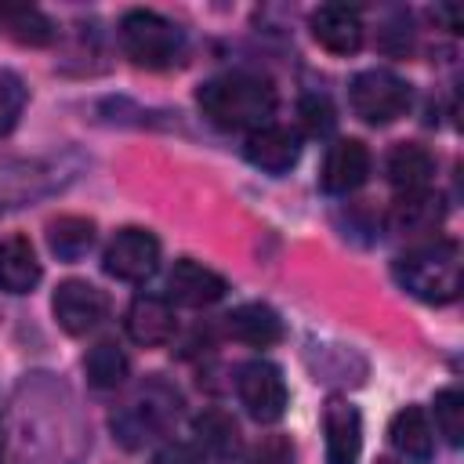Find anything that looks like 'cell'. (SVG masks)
I'll return each instance as SVG.
<instances>
[{
  "label": "cell",
  "mask_w": 464,
  "mask_h": 464,
  "mask_svg": "<svg viewBox=\"0 0 464 464\" xmlns=\"http://www.w3.org/2000/svg\"><path fill=\"white\" fill-rule=\"evenodd\" d=\"M439 14H442V18H446V25H450V29H453V33H457V29H460V11H457V7H439Z\"/></svg>",
  "instance_id": "f1b7e54d"
},
{
  "label": "cell",
  "mask_w": 464,
  "mask_h": 464,
  "mask_svg": "<svg viewBox=\"0 0 464 464\" xmlns=\"http://www.w3.org/2000/svg\"><path fill=\"white\" fill-rule=\"evenodd\" d=\"M0 22H4V29L18 40V44H25V47H44V44H51V36H54V25L47 22V14L44 11H36V7H14V4H0Z\"/></svg>",
  "instance_id": "7402d4cb"
},
{
  "label": "cell",
  "mask_w": 464,
  "mask_h": 464,
  "mask_svg": "<svg viewBox=\"0 0 464 464\" xmlns=\"http://www.w3.org/2000/svg\"><path fill=\"white\" fill-rule=\"evenodd\" d=\"M47 243L58 261H80L94 246V221L80 214H62L47 225Z\"/></svg>",
  "instance_id": "44dd1931"
},
{
  "label": "cell",
  "mask_w": 464,
  "mask_h": 464,
  "mask_svg": "<svg viewBox=\"0 0 464 464\" xmlns=\"http://www.w3.org/2000/svg\"><path fill=\"white\" fill-rule=\"evenodd\" d=\"M297 116H301V127L312 138H326L334 130V123H337V112H334L326 94H304L301 105H297Z\"/></svg>",
  "instance_id": "d4e9b609"
},
{
  "label": "cell",
  "mask_w": 464,
  "mask_h": 464,
  "mask_svg": "<svg viewBox=\"0 0 464 464\" xmlns=\"http://www.w3.org/2000/svg\"><path fill=\"white\" fill-rule=\"evenodd\" d=\"M352 112L373 127L395 123L410 109V83L388 69H362L348 87Z\"/></svg>",
  "instance_id": "5b68a950"
},
{
  "label": "cell",
  "mask_w": 464,
  "mask_h": 464,
  "mask_svg": "<svg viewBox=\"0 0 464 464\" xmlns=\"http://www.w3.org/2000/svg\"><path fill=\"white\" fill-rule=\"evenodd\" d=\"M51 308H54L58 326H62L65 334L80 337V334L94 330V326L105 319L109 301H105V294H102L94 283H87V279H65V283H58Z\"/></svg>",
  "instance_id": "ba28073f"
},
{
  "label": "cell",
  "mask_w": 464,
  "mask_h": 464,
  "mask_svg": "<svg viewBox=\"0 0 464 464\" xmlns=\"http://www.w3.org/2000/svg\"><path fill=\"white\" fill-rule=\"evenodd\" d=\"M236 392H239V402L246 406V413L257 424H276L286 413V402H290L283 370L268 359H254V362L239 366Z\"/></svg>",
  "instance_id": "8992f818"
},
{
  "label": "cell",
  "mask_w": 464,
  "mask_h": 464,
  "mask_svg": "<svg viewBox=\"0 0 464 464\" xmlns=\"http://www.w3.org/2000/svg\"><path fill=\"white\" fill-rule=\"evenodd\" d=\"M243 156L257 170H265V174H286L301 160V141H297V134L290 127L265 123V127H257V130L246 134Z\"/></svg>",
  "instance_id": "7c38bea8"
},
{
  "label": "cell",
  "mask_w": 464,
  "mask_h": 464,
  "mask_svg": "<svg viewBox=\"0 0 464 464\" xmlns=\"http://www.w3.org/2000/svg\"><path fill=\"white\" fill-rule=\"evenodd\" d=\"M120 44H123V54L141 65V69H167L181 58V47H185V33L156 14V11H127L120 18Z\"/></svg>",
  "instance_id": "3957f363"
},
{
  "label": "cell",
  "mask_w": 464,
  "mask_h": 464,
  "mask_svg": "<svg viewBox=\"0 0 464 464\" xmlns=\"http://www.w3.org/2000/svg\"><path fill=\"white\" fill-rule=\"evenodd\" d=\"M442 218H446V203H442L439 192H413V196H399V199L392 203L388 225H392V232L417 236V232L439 228Z\"/></svg>",
  "instance_id": "e0dca14e"
},
{
  "label": "cell",
  "mask_w": 464,
  "mask_h": 464,
  "mask_svg": "<svg viewBox=\"0 0 464 464\" xmlns=\"http://www.w3.org/2000/svg\"><path fill=\"white\" fill-rule=\"evenodd\" d=\"M250 464H294V450H290V442L283 435H268L265 442L254 446Z\"/></svg>",
  "instance_id": "4316f807"
},
{
  "label": "cell",
  "mask_w": 464,
  "mask_h": 464,
  "mask_svg": "<svg viewBox=\"0 0 464 464\" xmlns=\"http://www.w3.org/2000/svg\"><path fill=\"white\" fill-rule=\"evenodd\" d=\"M225 326L236 341L250 344V348H268L283 337V319L272 304H261V301H250V304H239L225 315Z\"/></svg>",
  "instance_id": "2e32d148"
},
{
  "label": "cell",
  "mask_w": 464,
  "mask_h": 464,
  "mask_svg": "<svg viewBox=\"0 0 464 464\" xmlns=\"http://www.w3.org/2000/svg\"><path fill=\"white\" fill-rule=\"evenodd\" d=\"M435 424L450 446L464 442V395L457 388H442L435 395Z\"/></svg>",
  "instance_id": "cb8c5ba5"
},
{
  "label": "cell",
  "mask_w": 464,
  "mask_h": 464,
  "mask_svg": "<svg viewBox=\"0 0 464 464\" xmlns=\"http://www.w3.org/2000/svg\"><path fill=\"white\" fill-rule=\"evenodd\" d=\"M388 439H392V446H395L406 460H413V464L431 460V442H435V435H431L428 413H424L420 406H402V410L392 417V424H388Z\"/></svg>",
  "instance_id": "d6986e66"
},
{
  "label": "cell",
  "mask_w": 464,
  "mask_h": 464,
  "mask_svg": "<svg viewBox=\"0 0 464 464\" xmlns=\"http://www.w3.org/2000/svg\"><path fill=\"white\" fill-rule=\"evenodd\" d=\"M167 290H170V297H174L178 304L207 308V304H214V301L225 297L228 283H225L214 268H207V265H199V261H192V257H181V261H174V268H170V276H167Z\"/></svg>",
  "instance_id": "4fadbf2b"
},
{
  "label": "cell",
  "mask_w": 464,
  "mask_h": 464,
  "mask_svg": "<svg viewBox=\"0 0 464 464\" xmlns=\"http://www.w3.org/2000/svg\"><path fill=\"white\" fill-rule=\"evenodd\" d=\"M40 261L25 236H7L0 243V286L7 294H29L40 283Z\"/></svg>",
  "instance_id": "ac0fdd59"
},
{
  "label": "cell",
  "mask_w": 464,
  "mask_h": 464,
  "mask_svg": "<svg viewBox=\"0 0 464 464\" xmlns=\"http://www.w3.org/2000/svg\"><path fill=\"white\" fill-rule=\"evenodd\" d=\"M326 464H359L362 453V417L348 399H330L323 410Z\"/></svg>",
  "instance_id": "30bf717a"
},
{
  "label": "cell",
  "mask_w": 464,
  "mask_h": 464,
  "mask_svg": "<svg viewBox=\"0 0 464 464\" xmlns=\"http://www.w3.org/2000/svg\"><path fill=\"white\" fill-rule=\"evenodd\" d=\"M174 413H178V395H174L163 381H149V384L138 388V392L123 402V410L112 417V431H116V439H120L123 446L138 450V446L160 439V435L170 428Z\"/></svg>",
  "instance_id": "277c9868"
},
{
  "label": "cell",
  "mask_w": 464,
  "mask_h": 464,
  "mask_svg": "<svg viewBox=\"0 0 464 464\" xmlns=\"http://www.w3.org/2000/svg\"><path fill=\"white\" fill-rule=\"evenodd\" d=\"M83 366H87V381H91L94 388H116V384H123L127 373H130V359H127L123 348L112 344V341L94 344V348L87 352Z\"/></svg>",
  "instance_id": "603a6c76"
},
{
  "label": "cell",
  "mask_w": 464,
  "mask_h": 464,
  "mask_svg": "<svg viewBox=\"0 0 464 464\" xmlns=\"http://www.w3.org/2000/svg\"><path fill=\"white\" fill-rule=\"evenodd\" d=\"M102 268L112 276V279H123V283H145L156 268H160V239L149 232V228H120L105 254H102Z\"/></svg>",
  "instance_id": "52a82bcc"
},
{
  "label": "cell",
  "mask_w": 464,
  "mask_h": 464,
  "mask_svg": "<svg viewBox=\"0 0 464 464\" xmlns=\"http://www.w3.org/2000/svg\"><path fill=\"white\" fill-rule=\"evenodd\" d=\"M203 116L221 130H257L276 112V87L261 72H225L196 91Z\"/></svg>",
  "instance_id": "6da1fadb"
},
{
  "label": "cell",
  "mask_w": 464,
  "mask_h": 464,
  "mask_svg": "<svg viewBox=\"0 0 464 464\" xmlns=\"http://www.w3.org/2000/svg\"><path fill=\"white\" fill-rule=\"evenodd\" d=\"M399 286L424 304H450L460 294V243L431 239L395 261Z\"/></svg>",
  "instance_id": "7a4b0ae2"
},
{
  "label": "cell",
  "mask_w": 464,
  "mask_h": 464,
  "mask_svg": "<svg viewBox=\"0 0 464 464\" xmlns=\"http://www.w3.org/2000/svg\"><path fill=\"white\" fill-rule=\"evenodd\" d=\"M384 174H388V185L399 192V196H413V192H428V181L435 174V160L424 145L417 141H402L388 152L384 160Z\"/></svg>",
  "instance_id": "5bb4252c"
},
{
  "label": "cell",
  "mask_w": 464,
  "mask_h": 464,
  "mask_svg": "<svg viewBox=\"0 0 464 464\" xmlns=\"http://www.w3.org/2000/svg\"><path fill=\"white\" fill-rule=\"evenodd\" d=\"M25 98H29L25 83L11 69H0V134H7L18 123V116L25 109Z\"/></svg>",
  "instance_id": "484cf974"
},
{
  "label": "cell",
  "mask_w": 464,
  "mask_h": 464,
  "mask_svg": "<svg viewBox=\"0 0 464 464\" xmlns=\"http://www.w3.org/2000/svg\"><path fill=\"white\" fill-rule=\"evenodd\" d=\"M152 464H203V457H199V450H196V446L170 442V446H163V450L152 457Z\"/></svg>",
  "instance_id": "83f0119b"
},
{
  "label": "cell",
  "mask_w": 464,
  "mask_h": 464,
  "mask_svg": "<svg viewBox=\"0 0 464 464\" xmlns=\"http://www.w3.org/2000/svg\"><path fill=\"white\" fill-rule=\"evenodd\" d=\"M192 435H196L199 457H210V460H228L236 453V446H239V428L221 410H203L192 420Z\"/></svg>",
  "instance_id": "ffe728a7"
},
{
  "label": "cell",
  "mask_w": 464,
  "mask_h": 464,
  "mask_svg": "<svg viewBox=\"0 0 464 464\" xmlns=\"http://www.w3.org/2000/svg\"><path fill=\"white\" fill-rule=\"evenodd\" d=\"M366 178H370V149H366L359 138L334 141L330 152H326V160H323V170H319L323 192H330V196H348V192H355Z\"/></svg>",
  "instance_id": "9c48e42d"
},
{
  "label": "cell",
  "mask_w": 464,
  "mask_h": 464,
  "mask_svg": "<svg viewBox=\"0 0 464 464\" xmlns=\"http://www.w3.org/2000/svg\"><path fill=\"white\" fill-rule=\"evenodd\" d=\"M123 323H127L130 341L141 344V348H160L174 337V312L163 297H152V294L134 297Z\"/></svg>",
  "instance_id": "9a60e30c"
},
{
  "label": "cell",
  "mask_w": 464,
  "mask_h": 464,
  "mask_svg": "<svg viewBox=\"0 0 464 464\" xmlns=\"http://www.w3.org/2000/svg\"><path fill=\"white\" fill-rule=\"evenodd\" d=\"M377 464H395V460H377Z\"/></svg>",
  "instance_id": "f546056e"
},
{
  "label": "cell",
  "mask_w": 464,
  "mask_h": 464,
  "mask_svg": "<svg viewBox=\"0 0 464 464\" xmlns=\"http://www.w3.org/2000/svg\"><path fill=\"white\" fill-rule=\"evenodd\" d=\"M308 29H312L315 44L326 47L330 54H355L362 47V18L348 4L315 7L312 18H308Z\"/></svg>",
  "instance_id": "8fae6325"
}]
</instances>
